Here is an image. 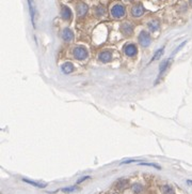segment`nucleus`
Listing matches in <instances>:
<instances>
[{
	"label": "nucleus",
	"mask_w": 192,
	"mask_h": 194,
	"mask_svg": "<svg viewBox=\"0 0 192 194\" xmlns=\"http://www.w3.org/2000/svg\"><path fill=\"white\" fill-rule=\"evenodd\" d=\"M111 15L114 18H122L125 16V8L122 4H114L111 8Z\"/></svg>",
	"instance_id": "obj_1"
},
{
	"label": "nucleus",
	"mask_w": 192,
	"mask_h": 194,
	"mask_svg": "<svg viewBox=\"0 0 192 194\" xmlns=\"http://www.w3.org/2000/svg\"><path fill=\"white\" fill-rule=\"evenodd\" d=\"M73 55L75 57L76 59L78 60H83L87 58V56H88V52L87 50L84 48V47H81V46H78L74 48V51H73Z\"/></svg>",
	"instance_id": "obj_2"
},
{
	"label": "nucleus",
	"mask_w": 192,
	"mask_h": 194,
	"mask_svg": "<svg viewBox=\"0 0 192 194\" xmlns=\"http://www.w3.org/2000/svg\"><path fill=\"white\" fill-rule=\"evenodd\" d=\"M139 42L142 46L146 47L150 44V37L146 31H141L139 34Z\"/></svg>",
	"instance_id": "obj_3"
},
{
	"label": "nucleus",
	"mask_w": 192,
	"mask_h": 194,
	"mask_svg": "<svg viewBox=\"0 0 192 194\" xmlns=\"http://www.w3.org/2000/svg\"><path fill=\"white\" fill-rule=\"evenodd\" d=\"M131 14L134 17H140L144 14V8L142 4H134L132 9H131Z\"/></svg>",
	"instance_id": "obj_4"
},
{
	"label": "nucleus",
	"mask_w": 192,
	"mask_h": 194,
	"mask_svg": "<svg viewBox=\"0 0 192 194\" xmlns=\"http://www.w3.org/2000/svg\"><path fill=\"white\" fill-rule=\"evenodd\" d=\"M61 17L64 21H71L72 19V11L66 5H62L61 8Z\"/></svg>",
	"instance_id": "obj_5"
},
{
	"label": "nucleus",
	"mask_w": 192,
	"mask_h": 194,
	"mask_svg": "<svg viewBox=\"0 0 192 194\" xmlns=\"http://www.w3.org/2000/svg\"><path fill=\"white\" fill-rule=\"evenodd\" d=\"M28 7H29V12H30V16H31V23L33 28H35V9H34V2L33 0H28Z\"/></svg>",
	"instance_id": "obj_6"
},
{
	"label": "nucleus",
	"mask_w": 192,
	"mask_h": 194,
	"mask_svg": "<svg viewBox=\"0 0 192 194\" xmlns=\"http://www.w3.org/2000/svg\"><path fill=\"white\" fill-rule=\"evenodd\" d=\"M62 38L64 41L71 42V41H73V39H74V33H73V31H72L70 28H65V29H63L62 31Z\"/></svg>",
	"instance_id": "obj_7"
},
{
	"label": "nucleus",
	"mask_w": 192,
	"mask_h": 194,
	"mask_svg": "<svg viewBox=\"0 0 192 194\" xmlns=\"http://www.w3.org/2000/svg\"><path fill=\"white\" fill-rule=\"evenodd\" d=\"M124 52H125V54L127 56H130V57H132L137 54V47L134 46V44H128V45H126L125 48H124Z\"/></svg>",
	"instance_id": "obj_8"
},
{
	"label": "nucleus",
	"mask_w": 192,
	"mask_h": 194,
	"mask_svg": "<svg viewBox=\"0 0 192 194\" xmlns=\"http://www.w3.org/2000/svg\"><path fill=\"white\" fill-rule=\"evenodd\" d=\"M121 30L125 35H130L134 31V27L130 25L129 23H124L121 27Z\"/></svg>",
	"instance_id": "obj_9"
},
{
	"label": "nucleus",
	"mask_w": 192,
	"mask_h": 194,
	"mask_svg": "<svg viewBox=\"0 0 192 194\" xmlns=\"http://www.w3.org/2000/svg\"><path fill=\"white\" fill-rule=\"evenodd\" d=\"M88 12V5L85 3H79L77 5V14L78 16H83Z\"/></svg>",
	"instance_id": "obj_10"
},
{
	"label": "nucleus",
	"mask_w": 192,
	"mask_h": 194,
	"mask_svg": "<svg viewBox=\"0 0 192 194\" xmlns=\"http://www.w3.org/2000/svg\"><path fill=\"white\" fill-rule=\"evenodd\" d=\"M171 62H172V59L170 58V59L166 60V61H164V62H163V64L160 66V68H159V77H160V76L162 75L163 73L166 72V70H167L168 68L170 67Z\"/></svg>",
	"instance_id": "obj_11"
},
{
	"label": "nucleus",
	"mask_w": 192,
	"mask_h": 194,
	"mask_svg": "<svg viewBox=\"0 0 192 194\" xmlns=\"http://www.w3.org/2000/svg\"><path fill=\"white\" fill-rule=\"evenodd\" d=\"M111 54L109 53V52H101L99 54V60L100 61H103V62H108L111 60Z\"/></svg>",
	"instance_id": "obj_12"
},
{
	"label": "nucleus",
	"mask_w": 192,
	"mask_h": 194,
	"mask_svg": "<svg viewBox=\"0 0 192 194\" xmlns=\"http://www.w3.org/2000/svg\"><path fill=\"white\" fill-rule=\"evenodd\" d=\"M159 26H160V24H159L158 21H155V19H153V21H150L148 24H147V27H148V29L150 30V31H156V30L159 29Z\"/></svg>",
	"instance_id": "obj_13"
},
{
	"label": "nucleus",
	"mask_w": 192,
	"mask_h": 194,
	"mask_svg": "<svg viewBox=\"0 0 192 194\" xmlns=\"http://www.w3.org/2000/svg\"><path fill=\"white\" fill-rule=\"evenodd\" d=\"M74 70V66L71 64V62H65V64L62 66V71L65 73V74H70L72 73Z\"/></svg>",
	"instance_id": "obj_14"
},
{
	"label": "nucleus",
	"mask_w": 192,
	"mask_h": 194,
	"mask_svg": "<svg viewBox=\"0 0 192 194\" xmlns=\"http://www.w3.org/2000/svg\"><path fill=\"white\" fill-rule=\"evenodd\" d=\"M163 52H164V47H161V48H159L158 51L155 53V55L153 56V58L150 60V62H153V61H156V60H158L161 56L163 55Z\"/></svg>",
	"instance_id": "obj_15"
},
{
	"label": "nucleus",
	"mask_w": 192,
	"mask_h": 194,
	"mask_svg": "<svg viewBox=\"0 0 192 194\" xmlns=\"http://www.w3.org/2000/svg\"><path fill=\"white\" fill-rule=\"evenodd\" d=\"M23 181L27 182V183H29V185H31V186L38 187V188H45V187L47 186L46 183H38V182L32 181V180H29V179H26V178H24V179H23Z\"/></svg>",
	"instance_id": "obj_16"
},
{
	"label": "nucleus",
	"mask_w": 192,
	"mask_h": 194,
	"mask_svg": "<svg viewBox=\"0 0 192 194\" xmlns=\"http://www.w3.org/2000/svg\"><path fill=\"white\" fill-rule=\"evenodd\" d=\"M162 191L166 194H174V190H173V188L170 187V186H163Z\"/></svg>",
	"instance_id": "obj_17"
},
{
	"label": "nucleus",
	"mask_w": 192,
	"mask_h": 194,
	"mask_svg": "<svg viewBox=\"0 0 192 194\" xmlns=\"http://www.w3.org/2000/svg\"><path fill=\"white\" fill-rule=\"evenodd\" d=\"M77 190V187H70V188H63L62 191L63 192H73V191Z\"/></svg>",
	"instance_id": "obj_18"
},
{
	"label": "nucleus",
	"mask_w": 192,
	"mask_h": 194,
	"mask_svg": "<svg viewBox=\"0 0 192 194\" xmlns=\"http://www.w3.org/2000/svg\"><path fill=\"white\" fill-rule=\"evenodd\" d=\"M134 192H141L142 191V187L140 186V185H134Z\"/></svg>",
	"instance_id": "obj_19"
},
{
	"label": "nucleus",
	"mask_w": 192,
	"mask_h": 194,
	"mask_svg": "<svg viewBox=\"0 0 192 194\" xmlns=\"http://www.w3.org/2000/svg\"><path fill=\"white\" fill-rule=\"evenodd\" d=\"M141 165H146V166H153V167H156V169H160V166H158V165L156 164H153V163H140Z\"/></svg>",
	"instance_id": "obj_20"
},
{
	"label": "nucleus",
	"mask_w": 192,
	"mask_h": 194,
	"mask_svg": "<svg viewBox=\"0 0 192 194\" xmlns=\"http://www.w3.org/2000/svg\"><path fill=\"white\" fill-rule=\"evenodd\" d=\"M186 43H187V41H184V42H183V43H181V44H180V45H179V46H178V47H177V48H176V50H175V51H174V54H176V53H177V52H178V51H179V50H180V48H181V47H183V46H184V45H185V44H186Z\"/></svg>",
	"instance_id": "obj_21"
},
{
	"label": "nucleus",
	"mask_w": 192,
	"mask_h": 194,
	"mask_svg": "<svg viewBox=\"0 0 192 194\" xmlns=\"http://www.w3.org/2000/svg\"><path fill=\"white\" fill-rule=\"evenodd\" d=\"M89 178H90V177H89V176H83V177H82V178H80L79 180L77 181V183H81V182H82V181H84V180H87V179H89Z\"/></svg>",
	"instance_id": "obj_22"
},
{
	"label": "nucleus",
	"mask_w": 192,
	"mask_h": 194,
	"mask_svg": "<svg viewBox=\"0 0 192 194\" xmlns=\"http://www.w3.org/2000/svg\"><path fill=\"white\" fill-rule=\"evenodd\" d=\"M187 182H188V185H192V181H191V180H188Z\"/></svg>",
	"instance_id": "obj_23"
},
{
	"label": "nucleus",
	"mask_w": 192,
	"mask_h": 194,
	"mask_svg": "<svg viewBox=\"0 0 192 194\" xmlns=\"http://www.w3.org/2000/svg\"><path fill=\"white\" fill-rule=\"evenodd\" d=\"M189 1H190V3H191V4H192V0H189Z\"/></svg>",
	"instance_id": "obj_24"
}]
</instances>
